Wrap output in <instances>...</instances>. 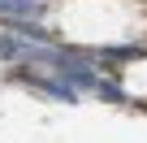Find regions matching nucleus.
<instances>
[{"label": "nucleus", "instance_id": "1", "mask_svg": "<svg viewBox=\"0 0 147 143\" xmlns=\"http://www.w3.org/2000/svg\"><path fill=\"white\" fill-rule=\"evenodd\" d=\"M0 52H5L9 61H13V56H43V61H56V52H52L43 39H35L30 30H13V35L5 30V35H0Z\"/></svg>", "mask_w": 147, "mask_h": 143}, {"label": "nucleus", "instance_id": "2", "mask_svg": "<svg viewBox=\"0 0 147 143\" xmlns=\"http://www.w3.org/2000/svg\"><path fill=\"white\" fill-rule=\"evenodd\" d=\"M56 65L65 69V78H69V83H78V87H95V78H91V69H87L82 61H69V56H61V52H56Z\"/></svg>", "mask_w": 147, "mask_h": 143}, {"label": "nucleus", "instance_id": "3", "mask_svg": "<svg viewBox=\"0 0 147 143\" xmlns=\"http://www.w3.org/2000/svg\"><path fill=\"white\" fill-rule=\"evenodd\" d=\"M5 13H35V0H0Z\"/></svg>", "mask_w": 147, "mask_h": 143}, {"label": "nucleus", "instance_id": "4", "mask_svg": "<svg viewBox=\"0 0 147 143\" xmlns=\"http://www.w3.org/2000/svg\"><path fill=\"white\" fill-rule=\"evenodd\" d=\"M48 91H52L56 100H74V91H69V83H65V78H56V83H48Z\"/></svg>", "mask_w": 147, "mask_h": 143}]
</instances>
